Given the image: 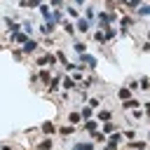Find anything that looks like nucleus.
<instances>
[{
  "instance_id": "nucleus-10",
  "label": "nucleus",
  "mask_w": 150,
  "mask_h": 150,
  "mask_svg": "<svg viewBox=\"0 0 150 150\" xmlns=\"http://www.w3.org/2000/svg\"><path fill=\"white\" fill-rule=\"evenodd\" d=\"M122 108H124V110H131V108H138V101H134V98H127V101H122Z\"/></svg>"
},
{
  "instance_id": "nucleus-24",
  "label": "nucleus",
  "mask_w": 150,
  "mask_h": 150,
  "mask_svg": "<svg viewBox=\"0 0 150 150\" xmlns=\"http://www.w3.org/2000/svg\"><path fill=\"white\" fill-rule=\"evenodd\" d=\"M87 103H89L91 108H98V105H101V98H96V96H94V98H87Z\"/></svg>"
},
{
  "instance_id": "nucleus-22",
  "label": "nucleus",
  "mask_w": 150,
  "mask_h": 150,
  "mask_svg": "<svg viewBox=\"0 0 150 150\" xmlns=\"http://www.w3.org/2000/svg\"><path fill=\"white\" fill-rule=\"evenodd\" d=\"M115 38H117V30L115 28H108L105 30V40H115Z\"/></svg>"
},
{
  "instance_id": "nucleus-34",
  "label": "nucleus",
  "mask_w": 150,
  "mask_h": 150,
  "mask_svg": "<svg viewBox=\"0 0 150 150\" xmlns=\"http://www.w3.org/2000/svg\"><path fill=\"white\" fill-rule=\"evenodd\" d=\"M143 52H150V40H148V42H143Z\"/></svg>"
},
{
  "instance_id": "nucleus-29",
  "label": "nucleus",
  "mask_w": 150,
  "mask_h": 150,
  "mask_svg": "<svg viewBox=\"0 0 150 150\" xmlns=\"http://www.w3.org/2000/svg\"><path fill=\"white\" fill-rule=\"evenodd\" d=\"M66 12H68L70 16H75V19H80V14H77V9H75V7H66Z\"/></svg>"
},
{
  "instance_id": "nucleus-25",
  "label": "nucleus",
  "mask_w": 150,
  "mask_h": 150,
  "mask_svg": "<svg viewBox=\"0 0 150 150\" xmlns=\"http://www.w3.org/2000/svg\"><path fill=\"white\" fill-rule=\"evenodd\" d=\"M122 134H124V136H127L129 141H134V138H136V131H134V129H124Z\"/></svg>"
},
{
  "instance_id": "nucleus-36",
  "label": "nucleus",
  "mask_w": 150,
  "mask_h": 150,
  "mask_svg": "<svg viewBox=\"0 0 150 150\" xmlns=\"http://www.w3.org/2000/svg\"><path fill=\"white\" fill-rule=\"evenodd\" d=\"M84 2H87V0H75V5H84Z\"/></svg>"
},
{
  "instance_id": "nucleus-21",
  "label": "nucleus",
  "mask_w": 150,
  "mask_h": 150,
  "mask_svg": "<svg viewBox=\"0 0 150 150\" xmlns=\"http://www.w3.org/2000/svg\"><path fill=\"white\" fill-rule=\"evenodd\" d=\"M77 150H94V143H75Z\"/></svg>"
},
{
  "instance_id": "nucleus-13",
  "label": "nucleus",
  "mask_w": 150,
  "mask_h": 150,
  "mask_svg": "<svg viewBox=\"0 0 150 150\" xmlns=\"http://www.w3.org/2000/svg\"><path fill=\"white\" fill-rule=\"evenodd\" d=\"M129 150H145L143 141H129Z\"/></svg>"
},
{
  "instance_id": "nucleus-30",
  "label": "nucleus",
  "mask_w": 150,
  "mask_h": 150,
  "mask_svg": "<svg viewBox=\"0 0 150 150\" xmlns=\"http://www.w3.org/2000/svg\"><path fill=\"white\" fill-rule=\"evenodd\" d=\"M49 63V59H47V54L45 56H38V66H47Z\"/></svg>"
},
{
  "instance_id": "nucleus-26",
  "label": "nucleus",
  "mask_w": 150,
  "mask_h": 150,
  "mask_svg": "<svg viewBox=\"0 0 150 150\" xmlns=\"http://www.w3.org/2000/svg\"><path fill=\"white\" fill-rule=\"evenodd\" d=\"M138 87H141V89H150V80H148V77H141Z\"/></svg>"
},
{
  "instance_id": "nucleus-37",
  "label": "nucleus",
  "mask_w": 150,
  "mask_h": 150,
  "mask_svg": "<svg viewBox=\"0 0 150 150\" xmlns=\"http://www.w3.org/2000/svg\"><path fill=\"white\" fill-rule=\"evenodd\" d=\"M0 150H12V148H9V145H2V148H0Z\"/></svg>"
},
{
  "instance_id": "nucleus-4",
  "label": "nucleus",
  "mask_w": 150,
  "mask_h": 150,
  "mask_svg": "<svg viewBox=\"0 0 150 150\" xmlns=\"http://www.w3.org/2000/svg\"><path fill=\"white\" fill-rule=\"evenodd\" d=\"M84 129H87V131L94 136V134L98 131V122H96V120H94V122H91V120H87V122H84Z\"/></svg>"
},
{
  "instance_id": "nucleus-27",
  "label": "nucleus",
  "mask_w": 150,
  "mask_h": 150,
  "mask_svg": "<svg viewBox=\"0 0 150 150\" xmlns=\"http://www.w3.org/2000/svg\"><path fill=\"white\" fill-rule=\"evenodd\" d=\"M138 14H141V16L150 14V5H141V7H138Z\"/></svg>"
},
{
  "instance_id": "nucleus-15",
  "label": "nucleus",
  "mask_w": 150,
  "mask_h": 150,
  "mask_svg": "<svg viewBox=\"0 0 150 150\" xmlns=\"http://www.w3.org/2000/svg\"><path fill=\"white\" fill-rule=\"evenodd\" d=\"M94 42H101V45H103V42H108V40H105V33H101V30H94Z\"/></svg>"
},
{
  "instance_id": "nucleus-6",
  "label": "nucleus",
  "mask_w": 150,
  "mask_h": 150,
  "mask_svg": "<svg viewBox=\"0 0 150 150\" xmlns=\"http://www.w3.org/2000/svg\"><path fill=\"white\" fill-rule=\"evenodd\" d=\"M59 87H61V75H59V73H56V75H54V77H52V82H49V91H56V89H59Z\"/></svg>"
},
{
  "instance_id": "nucleus-3",
  "label": "nucleus",
  "mask_w": 150,
  "mask_h": 150,
  "mask_svg": "<svg viewBox=\"0 0 150 150\" xmlns=\"http://www.w3.org/2000/svg\"><path fill=\"white\" fill-rule=\"evenodd\" d=\"M77 59H80V61H82V63H89V66H91V68H94V66H96V59H94V56H91V54H84V52H82V54H80V56H77Z\"/></svg>"
},
{
  "instance_id": "nucleus-32",
  "label": "nucleus",
  "mask_w": 150,
  "mask_h": 150,
  "mask_svg": "<svg viewBox=\"0 0 150 150\" xmlns=\"http://www.w3.org/2000/svg\"><path fill=\"white\" fill-rule=\"evenodd\" d=\"M52 7L56 9V7H63V0H52Z\"/></svg>"
},
{
  "instance_id": "nucleus-7",
  "label": "nucleus",
  "mask_w": 150,
  "mask_h": 150,
  "mask_svg": "<svg viewBox=\"0 0 150 150\" xmlns=\"http://www.w3.org/2000/svg\"><path fill=\"white\" fill-rule=\"evenodd\" d=\"M98 120L101 122H110L112 120V110H98Z\"/></svg>"
},
{
  "instance_id": "nucleus-40",
  "label": "nucleus",
  "mask_w": 150,
  "mask_h": 150,
  "mask_svg": "<svg viewBox=\"0 0 150 150\" xmlns=\"http://www.w3.org/2000/svg\"><path fill=\"white\" fill-rule=\"evenodd\" d=\"M148 138H150V131H148Z\"/></svg>"
},
{
  "instance_id": "nucleus-18",
  "label": "nucleus",
  "mask_w": 150,
  "mask_h": 150,
  "mask_svg": "<svg viewBox=\"0 0 150 150\" xmlns=\"http://www.w3.org/2000/svg\"><path fill=\"white\" fill-rule=\"evenodd\" d=\"M103 131H105V134L110 136V134H115V131H117V127H115L112 122H105V127H103Z\"/></svg>"
},
{
  "instance_id": "nucleus-38",
  "label": "nucleus",
  "mask_w": 150,
  "mask_h": 150,
  "mask_svg": "<svg viewBox=\"0 0 150 150\" xmlns=\"http://www.w3.org/2000/svg\"><path fill=\"white\" fill-rule=\"evenodd\" d=\"M148 40H150V33H148Z\"/></svg>"
},
{
  "instance_id": "nucleus-17",
  "label": "nucleus",
  "mask_w": 150,
  "mask_h": 150,
  "mask_svg": "<svg viewBox=\"0 0 150 150\" xmlns=\"http://www.w3.org/2000/svg\"><path fill=\"white\" fill-rule=\"evenodd\" d=\"M59 134H61V136H73V134H75V129L68 124V127H61V129H59Z\"/></svg>"
},
{
  "instance_id": "nucleus-11",
  "label": "nucleus",
  "mask_w": 150,
  "mask_h": 150,
  "mask_svg": "<svg viewBox=\"0 0 150 150\" xmlns=\"http://www.w3.org/2000/svg\"><path fill=\"white\" fill-rule=\"evenodd\" d=\"M54 129H56V127H54V122H45V124H42V134H47V136H52V134H54Z\"/></svg>"
},
{
  "instance_id": "nucleus-23",
  "label": "nucleus",
  "mask_w": 150,
  "mask_h": 150,
  "mask_svg": "<svg viewBox=\"0 0 150 150\" xmlns=\"http://www.w3.org/2000/svg\"><path fill=\"white\" fill-rule=\"evenodd\" d=\"M63 28H66V33H68V35H73V33H75V26H73L70 21H66V23H63Z\"/></svg>"
},
{
  "instance_id": "nucleus-41",
  "label": "nucleus",
  "mask_w": 150,
  "mask_h": 150,
  "mask_svg": "<svg viewBox=\"0 0 150 150\" xmlns=\"http://www.w3.org/2000/svg\"><path fill=\"white\" fill-rule=\"evenodd\" d=\"M73 150H77V148H73Z\"/></svg>"
},
{
  "instance_id": "nucleus-16",
  "label": "nucleus",
  "mask_w": 150,
  "mask_h": 150,
  "mask_svg": "<svg viewBox=\"0 0 150 150\" xmlns=\"http://www.w3.org/2000/svg\"><path fill=\"white\" fill-rule=\"evenodd\" d=\"M80 112H82V117H84V120H91V115H94V108H91V105H87V108H82Z\"/></svg>"
},
{
  "instance_id": "nucleus-19",
  "label": "nucleus",
  "mask_w": 150,
  "mask_h": 150,
  "mask_svg": "<svg viewBox=\"0 0 150 150\" xmlns=\"http://www.w3.org/2000/svg\"><path fill=\"white\" fill-rule=\"evenodd\" d=\"M124 5H127L129 9H138V7H141V0H124Z\"/></svg>"
},
{
  "instance_id": "nucleus-1",
  "label": "nucleus",
  "mask_w": 150,
  "mask_h": 150,
  "mask_svg": "<svg viewBox=\"0 0 150 150\" xmlns=\"http://www.w3.org/2000/svg\"><path fill=\"white\" fill-rule=\"evenodd\" d=\"M28 40H30V38H28L26 33H21V30H14V33H12V42H16V45H26Z\"/></svg>"
},
{
  "instance_id": "nucleus-9",
  "label": "nucleus",
  "mask_w": 150,
  "mask_h": 150,
  "mask_svg": "<svg viewBox=\"0 0 150 150\" xmlns=\"http://www.w3.org/2000/svg\"><path fill=\"white\" fill-rule=\"evenodd\" d=\"M117 96H120L122 101H127V98H131V89H129V87H122V89L117 91Z\"/></svg>"
},
{
  "instance_id": "nucleus-31",
  "label": "nucleus",
  "mask_w": 150,
  "mask_h": 150,
  "mask_svg": "<svg viewBox=\"0 0 150 150\" xmlns=\"http://www.w3.org/2000/svg\"><path fill=\"white\" fill-rule=\"evenodd\" d=\"M73 47H75V52H80V54L84 52V45H82V42H73Z\"/></svg>"
},
{
  "instance_id": "nucleus-33",
  "label": "nucleus",
  "mask_w": 150,
  "mask_h": 150,
  "mask_svg": "<svg viewBox=\"0 0 150 150\" xmlns=\"http://www.w3.org/2000/svg\"><path fill=\"white\" fill-rule=\"evenodd\" d=\"M105 7L108 9H115V0H105Z\"/></svg>"
},
{
  "instance_id": "nucleus-12",
  "label": "nucleus",
  "mask_w": 150,
  "mask_h": 150,
  "mask_svg": "<svg viewBox=\"0 0 150 150\" xmlns=\"http://www.w3.org/2000/svg\"><path fill=\"white\" fill-rule=\"evenodd\" d=\"M52 148H54V143H52L49 138H45V141L38 143V150H52Z\"/></svg>"
},
{
  "instance_id": "nucleus-8",
  "label": "nucleus",
  "mask_w": 150,
  "mask_h": 150,
  "mask_svg": "<svg viewBox=\"0 0 150 150\" xmlns=\"http://www.w3.org/2000/svg\"><path fill=\"white\" fill-rule=\"evenodd\" d=\"M38 80H40V82H52V73H49V70H40V73H38Z\"/></svg>"
},
{
  "instance_id": "nucleus-28",
  "label": "nucleus",
  "mask_w": 150,
  "mask_h": 150,
  "mask_svg": "<svg viewBox=\"0 0 150 150\" xmlns=\"http://www.w3.org/2000/svg\"><path fill=\"white\" fill-rule=\"evenodd\" d=\"M70 87H73V77H63V89L68 91Z\"/></svg>"
},
{
  "instance_id": "nucleus-39",
  "label": "nucleus",
  "mask_w": 150,
  "mask_h": 150,
  "mask_svg": "<svg viewBox=\"0 0 150 150\" xmlns=\"http://www.w3.org/2000/svg\"><path fill=\"white\" fill-rule=\"evenodd\" d=\"M0 49H2V42H0Z\"/></svg>"
},
{
  "instance_id": "nucleus-2",
  "label": "nucleus",
  "mask_w": 150,
  "mask_h": 150,
  "mask_svg": "<svg viewBox=\"0 0 150 150\" xmlns=\"http://www.w3.org/2000/svg\"><path fill=\"white\" fill-rule=\"evenodd\" d=\"M38 45H40L38 40H28V42L23 45V54H30V52H35V49H38Z\"/></svg>"
},
{
  "instance_id": "nucleus-14",
  "label": "nucleus",
  "mask_w": 150,
  "mask_h": 150,
  "mask_svg": "<svg viewBox=\"0 0 150 150\" xmlns=\"http://www.w3.org/2000/svg\"><path fill=\"white\" fill-rule=\"evenodd\" d=\"M80 120H82V112H75V110H73V112L68 115V122H70V124H77Z\"/></svg>"
},
{
  "instance_id": "nucleus-20",
  "label": "nucleus",
  "mask_w": 150,
  "mask_h": 150,
  "mask_svg": "<svg viewBox=\"0 0 150 150\" xmlns=\"http://www.w3.org/2000/svg\"><path fill=\"white\" fill-rule=\"evenodd\" d=\"M105 150H117V141L115 138H108L105 141Z\"/></svg>"
},
{
  "instance_id": "nucleus-35",
  "label": "nucleus",
  "mask_w": 150,
  "mask_h": 150,
  "mask_svg": "<svg viewBox=\"0 0 150 150\" xmlns=\"http://www.w3.org/2000/svg\"><path fill=\"white\" fill-rule=\"evenodd\" d=\"M145 115H148V120H150V103H145V110H143Z\"/></svg>"
},
{
  "instance_id": "nucleus-5",
  "label": "nucleus",
  "mask_w": 150,
  "mask_h": 150,
  "mask_svg": "<svg viewBox=\"0 0 150 150\" xmlns=\"http://www.w3.org/2000/svg\"><path fill=\"white\" fill-rule=\"evenodd\" d=\"M75 26H77V30H82V33H84V30H87V28H89V19H87V16H84V19H82V16H80V19H77V21H75Z\"/></svg>"
}]
</instances>
